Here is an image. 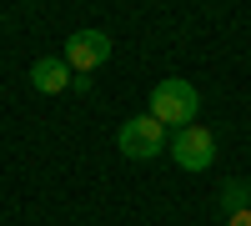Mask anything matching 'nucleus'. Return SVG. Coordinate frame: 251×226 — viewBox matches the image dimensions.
I'll return each mask as SVG.
<instances>
[{
  "label": "nucleus",
  "mask_w": 251,
  "mask_h": 226,
  "mask_svg": "<svg viewBox=\"0 0 251 226\" xmlns=\"http://www.w3.org/2000/svg\"><path fill=\"white\" fill-rule=\"evenodd\" d=\"M196 111H201V91L191 86V80L171 75V80H156L151 86V116L161 121V126L186 131V126H196Z\"/></svg>",
  "instance_id": "1"
},
{
  "label": "nucleus",
  "mask_w": 251,
  "mask_h": 226,
  "mask_svg": "<svg viewBox=\"0 0 251 226\" xmlns=\"http://www.w3.org/2000/svg\"><path fill=\"white\" fill-rule=\"evenodd\" d=\"M116 146H121V156H131V161H156L161 151H166V126L146 111V116H131L121 126V136H116Z\"/></svg>",
  "instance_id": "2"
},
{
  "label": "nucleus",
  "mask_w": 251,
  "mask_h": 226,
  "mask_svg": "<svg viewBox=\"0 0 251 226\" xmlns=\"http://www.w3.org/2000/svg\"><path fill=\"white\" fill-rule=\"evenodd\" d=\"M60 55H66V66H71L75 75H91V71H100V66L111 60V35H106V30H75Z\"/></svg>",
  "instance_id": "3"
},
{
  "label": "nucleus",
  "mask_w": 251,
  "mask_h": 226,
  "mask_svg": "<svg viewBox=\"0 0 251 226\" xmlns=\"http://www.w3.org/2000/svg\"><path fill=\"white\" fill-rule=\"evenodd\" d=\"M171 161L181 171H206L216 161V136L206 131V126H186L171 136Z\"/></svg>",
  "instance_id": "4"
},
{
  "label": "nucleus",
  "mask_w": 251,
  "mask_h": 226,
  "mask_svg": "<svg viewBox=\"0 0 251 226\" xmlns=\"http://www.w3.org/2000/svg\"><path fill=\"white\" fill-rule=\"evenodd\" d=\"M71 80H75V75H71V66H66V55H40L35 66H30V86H35L40 96H60Z\"/></svg>",
  "instance_id": "5"
},
{
  "label": "nucleus",
  "mask_w": 251,
  "mask_h": 226,
  "mask_svg": "<svg viewBox=\"0 0 251 226\" xmlns=\"http://www.w3.org/2000/svg\"><path fill=\"white\" fill-rule=\"evenodd\" d=\"M246 201H251V191L241 186V181H226V191H221V206H226V216H231V211H241Z\"/></svg>",
  "instance_id": "6"
},
{
  "label": "nucleus",
  "mask_w": 251,
  "mask_h": 226,
  "mask_svg": "<svg viewBox=\"0 0 251 226\" xmlns=\"http://www.w3.org/2000/svg\"><path fill=\"white\" fill-rule=\"evenodd\" d=\"M226 226H251V206H241V211H231V216H226Z\"/></svg>",
  "instance_id": "7"
}]
</instances>
